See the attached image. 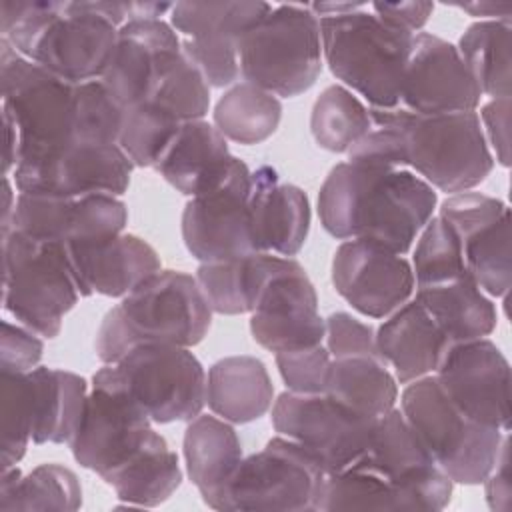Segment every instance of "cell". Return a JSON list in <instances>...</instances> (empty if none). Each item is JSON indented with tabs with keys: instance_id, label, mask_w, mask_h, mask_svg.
I'll return each instance as SVG.
<instances>
[{
	"instance_id": "1",
	"label": "cell",
	"mask_w": 512,
	"mask_h": 512,
	"mask_svg": "<svg viewBox=\"0 0 512 512\" xmlns=\"http://www.w3.org/2000/svg\"><path fill=\"white\" fill-rule=\"evenodd\" d=\"M438 204L436 190L406 168L336 164L318 192L322 228L336 240H364L406 254Z\"/></svg>"
},
{
	"instance_id": "2",
	"label": "cell",
	"mask_w": 512,
	"mask_h": 512,
	"mask_svg": "<svg viewBox=\"0 0 512 512\" xmlns=\"http://www.w3.org/2000/svg\"><path fill=\"white\" fill-rule=\"evenodd\" d=\"M0 10L2 38L72 84L104 76L118 28L132 20V2L4 0Z\"/></svg>"
},
{
	"instance_id": "3",
	"label": "cell",
	"mask_w": 512,
	"mask_h": 512,
	"mask_svg": "<svg viewBox=\"0 0 512 512\" xmlns=\"http://www.w3.org/2000/svg\"><path fill=\"white\" fill-rule=\"evenodd\" d=\"M208 306L196 276L160 270L106 312L96 332V354L116 364L142 344L196 346L210 330Z\"/></svg>"
},
{
	"instance_id": "4",
	"label": "cell",
	"mask_w": 512,
	"mask_h": 512,
	"mask_svg": "<svg viewBox=\"0 0 512 512\" xmlns=\"http://www.w3.org/2000/svg\"><path fill=\"white\" fill-rule=\"evenodd\" d=\"M322 56L330 72L370 108H398L414 34L382 22L364 4L320 16Z\"/></svg>"
},
{
	"instance_id": "5",
	"label": "cell",
	"mask_w": 512,
	"mask_h": 512,
	"mask_svg": "<svg viewBox=\"0 0 512 512\" xmlns=\"http://www.w3.org/2000/svg\"><path fill=\"white\" fill-rule=\"evenodd\" d=\"M400 134L402 168L426 180L434 190L460 194L482 184L494 168L478 112L414 114L392 108Z\"/></svg>"
},
{
	"instance_id": "6",
	"label": "cell",
	"mask_w": 512,
	"mask_h": 512,
	"mask_svg": "<svg viewBox=\"0 0 512 512\" xmlns=\"http://www.w3.org/2000/svg\"><path fill=\"white\" fill-rule=\"evenodd\" d=\"M0 80L2 116L18 134V162L78 142V84L24 58L4 38L0 40Z\"/></svg>"
},
{
	"instance_id": "7",
	"label": "cell",
	"mask_w": 512,
	"mask_h": 512,
	"mask_svg": "<svg viewBox=\"0 0 512 512\" xmlns=\"http://www.w3.org/2000/svg\"><path fill=\"white\" fill-rule=\"evenodd\" d=\"M2 270L4 310L38 336H58L80 298L66 244L10 230L2 236Z\"/></svg>"
},
{
	"instance_id": "8",
	"label": "cell",
	"mask_w": 512,
	"mask_h": 512,
	"mask_svg": "<svg viewBox=\"0 0 512 512\" xmlns=\"http://www.w3.org/2000/svg\"><path fill=\"white\" fill-rule=\"evenodd\" d=\"M400 412L454 484H482L496 466L506 432L468 418L434 374L406 384Z\"/></svg>"
},
{
	"instance_id": "9",
	"label": "cell",
	"mask_w": 512,
	"mask_h": 512,
	"mask_svg": "<svg viewBox=\"0 0 512 512\" xmlns=\"http://www.w3.org/2000/svg\"><path fill=\"white\" fill-rule=\"evenodd\" d=\"M244 82L280 98L310 90L322 72L320 18L300 4H278L238 40Z\"/></svg>"
},
{
	"instance_id": "10",
	"label": "cell",
	"mask_w": 512,
	"mask_h": 512,
	"mask_svg": "<svg viewBox=\"0 0 512 512\" xmlns=\"http://www.w3.org/2000/svg\"><path fill=\"white\" fill-rule=\"evenodd\" d=\"M252 338L266 350L292 352L324 342L326 322L316 288L294 258L256 254V290L250 312Z\"/></svg>"
},
{
	"instance_id": "11",
	"label": "cell",
	"mask_w": 512,
	"mask_h": 512,
	"mask_svg": "<svg viewBox=\"0 0 512 512\" xmlns=\"http://www.w3.org/2000/svg\"><path fill=\"white\" fill-rule=\"evenodd\" d=\"M104 366L152 424L190 422L206 404L204 366L186 346L142 344Z\"/></svg>"
},
{
	"instance_id": "12",
	"label": "cell",
	"mask_w": 512,
	"mask_h": 512,
	"mask_svg": "<svg viewBox=\"0 0 512 512\" xmlns=\"http://www.w3.org/2000/svg\"><path fill=\"white\" fill-rule=\"evenodd\" d=\"M326 476L310 450L278 434L242 458L228 490L230 512H318Z\"/></svg>"
},
{
	"instance_id": "13",
	"label": "cell",
	"mask_w": 512,
	"mask_h": 512,
	"mask_svg": "<svg viewBox=\"0 0 512 512\" xmlns=\"http://www.w3.org/2000/svg\"><path fill=\"white\" fill-rule=\"evenodd\" d=\"M274 430L310 450L328 474L360 460L370 444L376 418L330 394L282 392L272 404Z\"/></svg>"
},
{
	"instance_id": "14",
	"label": "cell",
	"mask_w": 512,
	"mask_h": 512,
	"mask_svg": "<svg viewBox=\"0 0 512 512\" xmlns=\"http://www.w3.org/2000/svg\"><path fill=\"white\" fill-rule=\"evenodd\" d=\"M152 434V420L114 382L108 368L96 370L80 426L70 440L74 460L104 480L132 458Z\"/></svg>"
},
{
	"instance_id": "15",
	"label": "cell",
	"mask_w": 512,
	"mask_h": 512,
	"mask_svg": "<svg viewBox=\"0 0 512 512\" xmlns=\"http://www.w3.org/2000/svg\"><path fill=\"white\" fill-rule=\"evenodd\" d=\"M252 170L234 158L226 180L214 190L190 198L182 212V240L200 262H224L256 254L250 216Z\"/></svg>"
},
{
	"instance_id": "16",
	"label": "cell",
	"mask_w": 512,
	"mask_h": 512,
	"mask_svg": "<svg viewBox=\"0 0 512 512\" xmlns=\"http://www.w3.org/2000/svg\"><path fill=\"white\" fill-rule=\"evenodd\" d=\"M134 164L118 144L74 142L50 154L20 160L12 180L22 194L122 196L130 186Z\"/></svg>"
},
{
	"instance_id": "17",
	"label": "cell",
	"mask_w": 512,
	"mask_h": 512,
	"mask_svg": "<svg viewBox=\"0 0 512 512\" xmlns=\"http://www.w3.org/2000/svg\"><path fill=\"white\" fill-rule=\"evenodd\" d=\"M362 460L394 484L416 512H438L452 498L454 482L442 472L398 408L376 418Z\"/></svg>"
},
{
	"instance_id": "18",
	"label": "cell",
	"mask_w": 512,
	"mask_h": 512,
	"mask_svg": "<svg viewBox=\"0 0 512 512\" xmlns=\"http://www.w3.org/2000/svg\"><path fill=\"white\" fill-rule=\"evenodd\" d=\"M434 376L468 418L502 432L510 430V364L492 340L450 344Z\"/></svg>"
},
{
	"instance_id": "19",
	"label": "cell",
	"mask_w": 512,
	"mask_h": 512,
	"mask_svg": "<svg viewBox=\"0 0 512 512\" xmlns=\"http://www.w3.org/2000/svg\"><path fill=\"white\" fill-rule=\"evenodd\" d=\"M462 242L464 266L480 290L502 298L512 284L510 260V208L488 194L460 192L440 206Z\"/></svg>"
},
{
	"instance_id": "20",
	"label": "cell",
	"mask_w": 512,
	"mask_h": 512,
	"mask_svg": "<svg viewBox=\"0 0 512 512\" xmlns=\"http://www.w3.org/2000/svg\"><path fill=\"white\" fill-rule=\"evenodd\" d=\"M334 290L362 316L386 318L416 290L412 264L388 248L344 240L332 258Z\"/></svg>"
},
{
	"instance_id": "21",
	"label": "cell",
	"mask_w": 512,
	"mask_h": 512,
	"mask_svg": "<svg viewBox=\"0 0 512 512\" xmlns=\"http://www.w3.org/2000/svg\"><path fill=\"white\" fill-rule=\"evenodd\" d=\"M482 92L458 48L448 40L418 32L402 78L400 106L414 114L476 112Z\"/></svg>"
},
{
	"instance_id": "22",
	"label": "cell",
	"mask_w": 512,
	"mask_h": 512,
	"mask_svg": "<svg viewBox=\"0 0 512 512\" xmlns=\"http://www.w3.org/2000/svg\"><path fill=\"white\" fill-rule=\"evenodd\" d=\"M126 224L128 208L112 194L50 196L20 192L10 230L40 240L76 244L116 236L124 232Z\"/></svg>"
},
{
	"instance_id": "23",
	"label": "cell",
	"mask_w": 512,
	"mask_h": 512,
	"mask_svg": "<svg viewBox=\"0 0 512 512\" xmlns=\"http://www.w3.org/2000/svg\"><path fill=\"white\" fill-rule=\"evenodd\" d=\"M182 54V40L162 18H134L118 28L112 60L100 78L122 108L146 102L168 64Z\"/></svg>"
},
{
	"instance_id": "24",
	"label": "cell",
	"mask_w": 512,
	"mask_h": 512,
	"mask_svg": "<svg viewBox=\"0 0 512 512\" xmlns=\"http://www.w3.org/2000/svg\"><path fill=\"white\" fill-rule=\"evenodd\" d=\"M80 296L124 298L162 270L158 252L134 234L66 244Z\"/></svg>"
},
{
	"instance_id": "25",
	"label": "cell",
	"mask_w": 512,
	"mask_h": 512,
	"mask_svg": "<svg viewBox=\"0 0 512 512\" xmlns=\"http://www.w3.org/2000/svg\"><path fill=\"white\" fill-rule=\"evenodd\" d=\"M250 216L258 252L296 256L310 232V202L302 188L282 184L272 166L252 172Z\"/></svg>"
},
{
	"instance_id": "26",
	"label": "cell",
	"mask_w": 512,
	"mask_h": 512,
	"mask_svg": "<svg viewBox=\"0 0 512 512\" xmlns=\"http://www.w3.org/2000/svg\"><path fill=\"white\" fill-rule=\"evenodd\" d=\"M186 474L206 506L230 512V482L244 458L242 444L230 422L198 414L184 432Z\"/></svg>"
},
{
	"instance_id": "27",
	"label": "cell",
	"mask_w": 512,
	"mask_h": 512,
	"mask_svg": "<svg viewBox=\"0 0 512 512\" xmlns=\"http://www.w3.org/2000/svg\"><path fill=\"white\" fill-rule=\"evenodd\" d=\"M234 158L226 138L214 124L190 120L180 126L176 138L154 168L178 192L196 198L226 180Z\"/></svg>"
},
{
	"instance_id": "28",
	"label": "cell",
	"mask_w": 512,
	"mask_h": 512,
	"mask_svg": "<svg viewBox=\"0 0 512 512\" xmlns=\"http://www.w3.org/2000/svg\"><path fill=\"white\" fill-rule=\"evenodd\" d=\"M450 342L432 316L410 298L376 330L380 358L394 368L400 384L434 374Z\"/></svg>"
},
{
	"instance_id": "29",
	"label": "cell",
	"mask_w": 512,
	"mask_h": 512,
	"mask_svg": "<svg viewBox=\"0 0 512 512\" xmlns=\"http://www.w3.org/2000/svg\"><path fill=\"white\" fill-rule=\"evenodd\" d=\"M32 442L34 444H70L74 438L88 398V384L82 376L48 366H36L26 372Z\"/></svg>"
},
{
	"instance_id": "30",
	"label": "cell",
	"mask_w": 512,
	"mask_h": 512,
	"mask_svg": "<svg viewBox=\"0 0 512 512\" xmlns=\"http://www.w3.org/2000/svg\"><path fill=\"white\" fill-rule=\"evenodd\" d=\"M206 404L214 416L230 424H248L274 404V386L262 360L228 356L214 362L206 374Z\"/></svg>"
},
{
	"instance_id": "31",
	"label": "cell",
	"mask_w": 512,
	"mask_h": 512,
	"mask_svg": "<svg viewBox=\"0 0 512 512\" xmlns=\"http://www.w3.org/2000/svg\"><path fill=\"white\" fill-rule=\"evenodd\" d=\"M414 300L432 316L450 344L486 338L498 322L494 302L470 274L440 284L416 286Z\"/></svg>"
},
{
	"instance_id": "32",
	"label": "cell",
	"mask_w": 512,
	"mask_h": 512,
	"mask_svg": "<svg viewBox=\"0 0 512 512\" xmlns=\"http://www.w3.org/2000/svg\"><path fill=\"white\" fill-rule=\"evenodd\" d=\"M116 498L128 506L154 508L166 502L182 484L178 454L156 430L148 442L120 468L104 478Z\"/></svg>"
},
{
	"instance_id": "33",
	"label": "cell",
	"mask_w": 512,
	"mask_h": 512,
	"mask_svg": "<svg viewBox=\"0 0 512 512\" xmlns=\"http://www.w3.org/2000/svg\"><path fill=\"white\" fill-rule=\"evenodd\" d=\"M82 506V486L78 476L56 462L40 464L26 476L18 466L2 470L0 510H60L74 512Z\"/></svg>"
},
{
	"instance_id": "34",
	"label": "cell",
	"mask_w": 512,
	"mask_h": 512,
	"mask_svg": "<svg viewBox=\"0 0 512 512\" xmlns=\"http://www.w3.org/2000/svg\"><path fill=\"white\" fill-rule=\"evenodd\" d=\"M326 394L366 416L378 418L396 408L398 380L380 356L332 358Z\"/></svg>"
},
{
	"instance_id": "35",
	"label": "cell",
	"mask_w": 512,
	"mask_h": 512,
	"mask_svg": "<svg viewBox=\"0 0 512 512\" xmlns=\"http://www.w3.org/2000/svg\"><path fill=\"white\" fill-rule=\"evenodd\" d=\"M282 120L278 96L254 84L228 88L214 106V126L226 140L252 146L268 140Z\"/></svg>"
},
{
	"instance_id": "36",
	"label": "cell",
	"mask_w": 512,
	"mask_h": 512,
	"mask_svg": "<svg viewBox=\"0 0 512 512\" xmlns=\"http://www.w3.org/2000/svg\"><path fill=\"white\" fill-rule=\"evenodd\" d=\"M510 22L478 20L458 40V52L480 92L510 98Z\"/></svg>"
},
{
	"instance_id": "37",
	"label": "cell",
	"mask_w": 512,
	"mask_h": 512,
	"mask_svg": "<svg viewBox=\"0 0 512 512\" xmlns=\"http://www.w3.org/2000/svg\"><path fill=\"white\" fill-rule=\"evenodd\" d=\"M270 10L272 4L268 2H176L170 10V24L190 40H228L238 44L240 36Z\"/></svg>"
},
{
	"instance_id": "38",
	"label": "cell",
	"mask_w": 512,
	"mask_h": 512,
	"mask_svg": "<svg viewBox=\"0 0 512 512\" xmlns=\"http://www.w3.org/2000/svg\"><path fill=\"white\" fill-rule=\"evenodd\" d=\"M334 510H410L406 496L366 460H356L340 472L328 474L318 512Z\"/></svg>"
},
{
	"instance_id": "39",
	"label": "cell",
	"mask_w": 512,
	"mask_h": 512,
	"mask_svg": "<svg viewBox=\"0 0 512 512\" xmlns=\"http://www.w3.org/2000/svg\"><path fill=\"white\" fill-rule=\"evenodd\" d=\"M370 126V108L342 84L326 86L312 106V138L328 152H348Z\"/></svg>"
},
{
	"instance_id": "40",
	"label": "cell",
	"mask_w": 512,
	"mask_h": 512,
	"mask_svg": "<svg viewBox=\"0 0 512 512\" xmlns=\"http://www.w3.org/2000/svg\"><path fill=\"white\" fill-rule=\"evenodd\" d=\"M182 124L184 122H180L162 106L150 100L140 102L136 106L124 108L118 146L134 166H156L176 138Z\"/></svg>"
},
{
	"instance_id": "41",
	"label": "cell",
	"mask_w": 512,
	"mask_h": 512,
	"mask_svg": "<svg viewBox=\"0 0 512 512\" xmlns=\"http://www.w3.org/2000/svg\"><path fill=\"white\" fill-rule=\"evenodd\" d=\"M412 272L416 286L440 284L468 274L460 236L444 216H432L418 234Z\"/></svg>"
},
{
	"instance_id": "42",
	"label": "cell",
	"mask_w": 512,
	"mask_h": 512,
	"mask_svg": "<svg viewBox=\"0 0 512 512\" xmlns=\"http://www.w3.org/2000/svg\"><path fill=\"white\" fill-rule=\"evenodd\" d=\"M148 100L180 122L204 120L210 108V84L182 52L168 64Z\"/></svg>"
},
{
	"instance_id": "43",
	"label": "cell",
	"mask_w": 512,
	"mask_h": 512,
	"mask_svg": "<svg viewBox=\"0 0 512 512\" xmlns=\"http://www.w3.org/2000/svg\"><path fill=\"white\" fill-rule=\"evenodd\" d=\"M2 470L16 466L32 442V408L26 372H0Z\"/></svg>"
},
{
	"instance_id": "44",
	"label": "cell",
	"mask_w": 512,
	"mask_h": 512,
	"mask_svg": "<svg viewBox=\"0 0 512 512\" xmlns=\"http://www.w3.org/2000/svg\"><path fill=\"white\" fill-rule=\"evenodd\" d=\"M330 362L332 356L324 344L276 354V366L286 388L298 394L326 392Z\"/></svg>"
},
{
	"instance_id": "45",
	"label": "cell",
	"mask_w": 512,
	"mask_h": 512,
	"mask_svg": "<svg viewBox=\"0 0 512 512\" xmlns=\"http://www.w3.org/2000/svg\"><path fill=\"white\" fill-rule=\"evenodd\" d=\"M326 348L332 358L380 356L376 348V330L348 312H334L326 320Z\"/></svg>"
},
{
	"instance_id": "46",
	"label": "cell",
	"mask_w": 512,
	"mask_h": 512,
	"mask_svg": "<svg viewBox=\"0 0 512 512\" xmlns=\"http://www.w3.org/2000/svg\"><path fill=\"white\" fill-rule=\"evenodd\" d=\"M44 352L42 338L22 324L2 322L0 372H30Z\"/></svg>"
},
{
	"instance_id": "47",
	"label": "cell",
	"mask_w": 512,
	"mask_h": 512,
	"mask_svg": "<svg viewBox=\"0 0 512 512\" xmlns=\"http://www.w3.org/2000/svg\"><path fill=\"white\" fill-rule=\"evenodd\" d=\"M478 118H480V126H482L488 148L492 146L496 160L504 168H508L510 166V98H494L486 102Z\"/></svg>"
},
{
	"instance_id": "48",
	"label": "cell",
	"mask_w": 512,
	"mask_h": 512,
	"mask_svg": "<svg viewBox=\"0 0 512 512\" xmlns=\"http://www.w3.org/2000/svg\"><path fill=\"white\" fill-rule=\"evenodd\" d=\"M370 10L386 24L406 30L410 34H418L428 18L432 16V2H372Z\"/></svg>"
},
{
	"instance_id": "49",
	"label": "cell",
	"mask_w": 512,
	"mask_h": 512,
	"mask_svg": "<svg viewBox=\"0 0 512 512\" xmlns=\"http://www.w3.org/2000/svg\"><path fill=\"white\" fill-rule=\"evenodd\" d=\"M486 502L492 510H508L510 508V470H508V434L504 436L500 456L492 472L484 478Z\"/></svg>"
},
{
	"instance_id": "50",
	"label": "cell",
	"mask_w": 512,
	"mask_h": 512,
	"mask_svg": "<svg viewBox=\"0 0 512 512\" xmlns=\"http://www.w3.org/2000/svg\"><path fill=\"white\" fill-rule=\"evenodd\" d=\"M452 6L462 8L470 16L484 18V20H504V22H510V12H512L510 4H496V2H466V4L454 2Z\"/></svg>"
}]
</instances>
